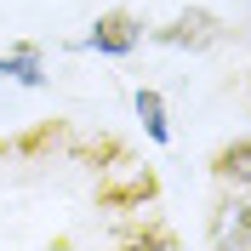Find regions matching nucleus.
<instances>
[{"label": "nucleus", "instance_id": "1", "mask_svg": "<svg viewBox=\"0 0 251 251\" xmlns=\"http://www.w3.org/2000/svg\"><path fill=\"white\" fill-rule=\"evenodd\" d=\"M137 17H131V12H103V17H97V23H92V46L97 51H109V57H120V51H131V46H137Z\"/></svg>", "mask_w": 251, "mask_h": 251}, {"label": "nucleus", "instance_id": "2", "mask_svg": "<svg viewBox=\"0 0 251 251\" xmlns=\"http://www.w3.org/2000/svg\"><path fill=\"white\" fill-rule=\"evenodd\" d=\"M160 40L166 46H211L217 40V17L211 12H188V17H177L172 29H160Z\"/></svg>", "mask_w": 251, "mask_h": 251}, {"label": "nucleus", "instance_id": "3", "mask_svg": "<svg viewBox=\"0 0 251 251\" xmlns=\"http://www.w3.org/2000/svg\"><path fill=\"white\" fill-rule=\"evenodd\" d=\"M211 246H251V205H223V217L211 223Z\"/></svg>", "mask_w": 251, "mask_h": 251}, {"label": "nucleus", "instance_id": "4", "mask_svg": "<svg viewBox=\"0 0 251 251\" xmlns=\"http://www.w3.org/2000/svg\"><path fill=\"white\" fill-rule=\"evenodd\" d=\"M211 172H217L223 183H251V137L217 149V154H211Z\"/></svg>", "mask_w": 251, "mask_h": 251}, {"label": "nucleus", "instance_id": "7", "mask_svg": "<svg viewBox=\"0 0 251 251\" xmlns=\"http://www.w3.org/2000/svg\"><path fill=\"white\" fill-rule=\"evenodd\" d=\"M0 75H17V80H40V57H34V46H23V51H12V57H0Z\"/></svg>", "mask_w": 251, "mask_h": 251}, {"label": "nucleus", "instance_id": "6", "mask_svg": "<svg viewBox=\"0 0 251 251\" xmlns=\"http://www.w3.org/2000/svg\"><path fill=\"white\" fill-rule=\"evenodd\" d=\"M137 114H143V126H149V137L166 143V109H160V92H137Z\"/></svg>", "mask_w": 251, "mask_h": 251}, {"label": "nucleus", "instance_id": "8", "mask_svg": "<svg viewBox=\"0 0 251 251\" xmlns=\"http://www.w3.org/2000/svg\"><path fill=\"white\" fill-rule=\"evenodd\" d=\"M126 246H172V234H166V228H126Z\"/></svg>", "mask_w": 251, "mask_h": 251}, {"label": "nucleus", "instance_id": "5", "mask_svg": "<svg viewBox=\"0 0 251 251\" xmlns=\"http://www.w3.org/2000/svg\"><path fill=\"white\" fill-rule=\"evenodd\" d=\"M154 194V177L143 172V177H131V183H120V188H103V205H137V200H149Z\"/></svg>", "mask_w": 251, "mask_h": 251}]
</instances>
